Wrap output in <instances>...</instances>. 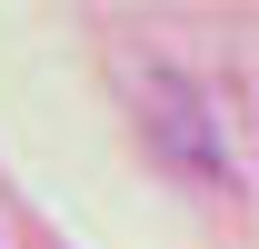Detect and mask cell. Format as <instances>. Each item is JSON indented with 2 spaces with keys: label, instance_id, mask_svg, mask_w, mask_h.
<instances>
[{
  "label": "cell",
  "instance_id": "1",
  "mask_svg": "<svg viewBox=\"0 0 259 249\" xmlns=\"http://www.w3.org/2000/svg\"><path fill=\"white\" fill-rule=\"evenodd\" d=\"M140 120H150V150L169 170H220V130H209V100L180 80V70H150L140 80Z\"/></svg>",
  "mask_w": 259,
  "mask_h": 249
}]
</instances>
